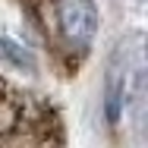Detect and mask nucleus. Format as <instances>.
Wrapping results in <instances>:
<instances>
[{
	"label": "nucleus",
	"mask_w": 148,
	"mask_h": 148,
	"mask_svg": "<svg viewBox=\"0 0 148 148\" xmlns=\"http://www.w3.org/2000/svg\"><path fill=\"white\" fill-rule=\"evenodd\" d=\"M126 82H129V63H126L123 44H117V51L107 60V82H104V114H107V123L110 126H117L120 117H123Z\"/></svg>",
	"instance_id": "3"
},
{
	"label": "nucleus",
	"mask_w": 148,
	"mask_h": 148,
	"mask_svg": "<svg viewBox=\"0 0 148 148\" xmlns=\"http://www.w3.org/2000/svg\"><path fill=\"white\" fill-rule=\"evenodd\" d=\"M63 123L51 101L0 82V145H63Z\"/></svg>",
	"instance_id": "2"
},
{
	"label": "nucleus",
	"mask_w": 148,
	"mask_h": 148,
	"mask_svg": "<svg viewBox=\"0 0 148 148\" xmlns=\"http://www.w3.org/2000/svg\"><path fill=\"white\" fill-rule=\"evenodd\" d=\"M0 60L10 63V66H16V69H25V73H35V69H38L35 54H32L29 47L10 41V38H0Z\"/></svg>",
	"instance_id": "4"
},
{
	"label": "nucleus",
	"mask_w": 148,
	"mask_h": 148,
	"mask_svg": "<svg viewBox=\"0 0 148 148\" xmlns=\"http://www.w3.org/2000/svg\"><path fill=\"white\" fill-rule=\"evenodd\" d=\"M29 22L38 29L51 57L66 76L88 60L101 25L95 0H19Z\"/></svg>",
	"instance_id": "1"
}]
</instances>
